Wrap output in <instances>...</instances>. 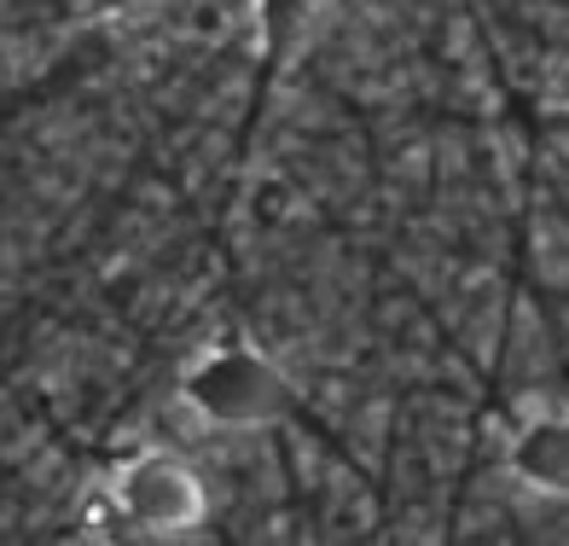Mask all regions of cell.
Wrapping results in <instances>:
<instances>
[{"instance_id": "5", "label": "cell", "mask_w": 569, "mask_h": 546, "mask_svg": "<svg viewBox=\"0 0 569 546\" xmlns=\"http://www.w3.org/2000/svg\"><path fill=\"white\" fill-rule=\"evenodd\" d=\"M93 7L106 12V18H140V12L158 7V0H93Z\"/></svg>"}, {"instance_id": "3", "label": "cell", "mask_w": 569, "mask_h": 546, "mask_svg": "<svg viewBox=\"0 0 569 546\" xmlns=\"http://www.w3.org/2000/svg\"><path fill=\"white\" fill-rule=\"evenodd\" d=\"M506 465L529 494L563 500L569 494V407H529L511 430Z\"/></svg>"}, {"instance_id": "2", "label": "cell", "mask_w": 569, "mask_h": 546, "mask_svg": "<svg viewBox=\"0 0 569 546\" xmlns=\"http://www.w3.org/2000/svg\"><path fill=\"white\" fill-rule=\"evenodd\" d=\"M111 483H117V500L128 512V529L146 540H180L210 512L203 477L174 448H146L134 459H122Z\"/></svg>"}, {"instance_id": "1", "label": "cell", "mask_w": 569, "mask_h": 546, "mask_svg": "<svg viewBox=\"0 0 569 546\" xmlns=\"http://www.w3.org/2000/svg\"><path fill=\"white\" fill-rule=\"evenodd\" d=\"M180 401L203 430H262L284 413V373L256 344H216L187 367Z\"/></svg>"}, {"instance_id": "4", "label": "cell", "mask_w": 569, "mask_h": 546, "mask_svg": "<svg viewBox=\"0 0 569 546\" xmlns=\"http://www.w3.org/2000/svg\"><path fill=\"white\" fill-rule=\"evenodd\" d=\"M331 0H256V30H262V59L284 70L297 59V47L315 36Z\"/></svg>"}]
</instances>
